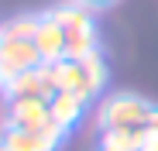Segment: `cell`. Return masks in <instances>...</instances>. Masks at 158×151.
Returning a JSON list of instances; mask_svg holds the SVG:
<instances>
[{
	"label": "cell",
	"mask_w": 158,
	"mask_h": 151,
	"mask_svg": "<svg viewBox=\"0 0 158 151\" xmlns=\"http://www.w3.org/2000/svg\"><path fill=\"white\" fill-rule=\"evenodd\" d=\"M52 17L62 24V35H65V59H86L89 52H96V24L93 14L69 0V4L52 7Z\"/></svg>",
	"instance_id": "obj_1"
},
{
	"label": "cell",
	"mask_w": 158,
	"mask_h": 151,
	"mask_svg": "<svg viewBox=\"0 0 158 151\" xmlns=\"http://www.w3.org/2000/svg\"><path fill=\"white\" fill-rule=\"evenodd\" d=\"M155 113V103H148L138 93H114L100 103V127L103 131H144Z\"/></svg>",
	"instance_id": "obj_2"
},
{
	"label": "cell",
	"mask_w": 158,
	"mask_h": 151,
	"mask_svg": "<svg viewBox=\"0 0 158 151\" xmlns=\"http://www.w3.org/2000/svg\"><path fill=\"white\" fill-rule=\"evenodd\" d=\"M38 65H41V59L35 52V41L28 35L10 31L7 24H0V76H4V83H10L14 76L38 69Z\"/></svg>",
	"instance_id": "obj_3"
},
{
	"label": "cell",
	"mask_w": 158,
	"mask_h": 151,
	"mask_svg": "<svg viewBox=\"0 0 158 151\" xmlns=\"http://www.w3.org/2000/svg\"><path fill=\"white\" fill-rule=\"evenodd\" d=\"M65 131L48 124L35 131H17V127H0V151H59Z\"/></svg>",
	"instance_id": "obj_4"
},
{
	"label": "cell",
	"mask_w": 158,
	"mask_h": 151,
	"mask_svg": "<svg viewBox=\"0 0 158 151\" xmlns=\"http://www.w3.org/2000/svg\"><path fill=\"white\" fill-rule=\"evenodd\" d=\"M4 93L7 100H52L59 89H55V79H52V69L48 65H38V69H28L14 76L10 83H4Z\"/></svg>",
	"instance_id": "obj_5"
},
{
	"label": "cell",
	"mask_w": 158,
	"mask_h": 151,
	"mask_svg": "<svg viewBox=\"0 0 158 151\" xmlns=\"http://www.w3.org/2000/svg\"><path fill=\"white\" fill-rule=\"evenodd\" d=\"M35 52L41 59V65H55L65 59V35H62V24L52 17V10L38 14V28H35Z\"/></svg>",
	"instance_id": "obj_6"
},
{
	"label": "cell",
	"mask_w": 158,
	"mask_h": 151,
	"mask_svg": "<svg viewBox=\"0 0 158 151\" xmlns=\"http://www.w3.org/2000/svg\"><path fill=\"white\" fill-rule=\"evenodd\" d=\"M52 113H48V100H7V113H4V127H17V131H35V127H48Z\"/></svg>",
	"instance_id": "obj_7"
},
{
	"label": "cell",
	"mask_w": 158,
	"mask_h": 151,
	"mask_svg": "<svg viewBox=\"0 0 158 151\" xmlns=\"http://www.w3.org/2000/svg\"><path fill=\"white\" fill-rule=\"evenodd\" d=\"M48 69H52V79H55V89L79 93V96H86V100L96 96V86L89 83V76H86V69H83L79 59H62V62L48 65Z\"/></svg>",
	"instance_id": "obj_8"
},
{
	"label": "cell",
	"mask_w": 158,
	"mask_h": 151,
	"mask_svg": "<svg viewBox=\"0 0 158 151\" xmlns=\"http://www.w3.org/2000/svg\"><path fill=\"white\" fill-rule=\"evenodd\" d=\"M89 103L86 96H79V93H55L48 100V113H52V124H55V127H62V131H69L72 124L83 117V107Z\"/></svg>",
	"instance_id": "obj_9"
},
{
	"label": "cell",
	"mask_w": 158,
	"mask_h": 151,
	"mask_svg": "<svg viewBox=\"0 0 158 151\" xmlns=\"http://www.w3.org/2000/svg\"><path fill=\"white\" fill-rule=\"evenodd\" d=\"M148 141V131H103L100 151H141Z\"/></svg>",
	"instance_id": "obj_10"
},
{
	"label": "cell",
	"mask_w": 158,
	"mask_h": 151,
	"mask_svg": "<svg viewBox=\"0 0 158 151\" xmlns=\"http://www.w3.org/2000/svg\"><path fill=\"white\" fill-rule=\"evenodd\" d=\"M76 4H83L89 10V7H110V4H117V0H76Z\"/></svg>",
	"instance_id": "obj_11"
},
{
	"label": "cell",
	"mask_w": 158,
	"mask_h": 151,
	"mask_svg": "<svg viewBox=\"0 0 158 151\" xmlns=\"http://www.w3.org/2000/svg\"><path fill=\"white\" fill-rule=\"evenodd\" d=\"M141 151H158V137H148V141H144V148H141Z\"/></svg>",
	"instance_id": "obj_12"
},
{
	"label": "cell",
	"mask_w": 158,
	"mask_h": 151,
	"mask_svg": "<svg viewBox=\"0 0 158 151\" xmlns=\"http://www.w3.org/2000/svg\"><path fill=\"white\" fill-rule=\"evenodd\" d=\"M0 86H4V76H0Z\"/></svg>",
	"instance_id": "obj_13"
}]
</instances>
